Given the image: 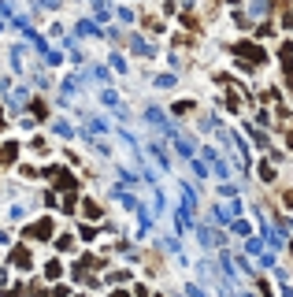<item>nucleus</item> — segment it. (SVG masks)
Segmentation results:
<instances>
[{"instance_id": "7ed1b4c3", "label": "nucleus", "mask_w": 293, "mask_h": 297, "mask_svg": "<svg viewBox=\"0 0 293 297\" xmlns=\"http://www.w3.org/2000/svg\"><path fill=\"white\" fill-rule=\"evenodd\" d=\"M289 249H293V245H289Z\"/></svg>"}, {"instance_id": "f257e3e1", "label": "nucleus", "mask_w": 293, "mask_h": 297, "mask_svg": "<svg viewBox=\"0 0 293 297\" xmlns=\"http://www.w3.org/2000/svg\"><path fill=\"white\" fill-rule=\"evenodd\" d=\"M49 230H52V223H37V227H30V238H45Z\"/></svg>"}, {"instance_id": "f03ea898", "label": "nucleus", "mask_w": 293, "mask_h": 297, "mask_svg": "<svg viewBox=\"0 0 293 297\" xmlns=\"http://www.w3.org/2000/svg\"><path fill=\"white\" fill-rule=\"evenodd\" d=\"M115 297H122V293H115Z\"/></svg>"}]
</instances>
